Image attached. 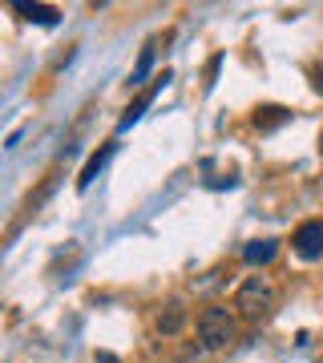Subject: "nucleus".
Masks as SVG:
<instances>
[{
    "instance_id": "10",
    "label": "nucleus",
    "mask_w": 323,
    "mask_h": 363,
    "mask_svg": "<svg viewBox=\"0 0 323 363\" xmlns=\"http://www.w3.org/2000/svg\"><path fill=\"white\" fill-rule=\"evenodd\" d=\"M150 65H154V45H146L142 57H138V69L129 73V85H142V77L150 73Z\"/></svg>"
},
{
    "instance_id": "4",
    "label": "nucleus",
    "mask_w": 323,
    "mask_h": 363,
    "mask_svg": "<svg viewBox=\"0 0 323 363\" xmlns=\"http://www.w3.org/2000/svg\"><path fill=\"white\" fill-rule=\"evenodd\" d=\"M166 81H170V73H162V77H154V85H150V89H142L138 97H133V105H129L126 117H121V130H129V125H133V121L146 113V109H150V101H154L158 93H162V85H166Z\"/></svg>"
},
{
    "instance_id": "1",
    "label": "nucleus",
    "mask_w": 323,
    "mask_h": 363,
    "mask_svg": "<svg viewBox=\"0 0 323 363\" xmlns=\"http://www.w3.org/2000/svg\"><path fill=\"white\" fill-rule=\"evenodd\" d=\"M234 307H239V315H243V319H263V315H271L275 286L267 283L263 274H251V279H243V283H239V291H234Z\"/></svg>"
},
{
    "instance_id": "3",
    "label": "nucleus",
    "mask_w": 323,
    "mask_h": 363,
    "mask_svg": "<svg viewBox=\"0 0 323 363\" xmlns=\"http://www.w3.org/2000/svg\"><path fill=\"white\" fill-rule=\"evenodd\" d=\"M291 250H295L303 262H319L323 259V218L299 222L295 234H291Z\"/></svg>"
},
{
    "instance_id": "6",
    "label": "nucleus",
    "mask_w": 323,
    "mask_h": 363,
    "mask_svg": "<svg viewBox=\"0 0 323 363\" xmlns=\"http://www.w3.org/2000/svg\"><path fill=\"white\" fill-rule=\"evenodd\" d=\"M13 13H21L25 21H33V25H57V21H61V13H57L53 4H28V0H13Z\"/></svg>"
},
{
    "instance_id": "7",
    "label": "nucleus",
    "mask_w": 323,
    "mask_h": 363,
    "mask_svg": "<svg viewBox=\"0 0 323 363\" xmlns=\"http://www.w3.org/2000/svg\"><path fill=\"white\" fill-rule=\"evenodd\" d=\"M114 150H117V145H102V150H97V154H93L89 162H85V169L77 174V190H89V186H93V178H97V174L105 169V162L114 157Z\"/></svg>"
},
{
    "instance_id": "12",
    "label": "nucleus",
    "mask_w": 323,
    "mask_h": 363,
    "mask_svg": "<svg viewBox=\"0 0 323 363\" xmlns=\"http://www.w3.org/2000/svg\"><path fill=\"white\" fill-rule=\"evenodd\" d=\"M93 363H121V359H117V355H109V351H97V359H93Z\"/></svg>"
},
{
    "instance_id": "5",
    "label": "nucleus",
    "mask_w": 323,
    "mask_h": 363,
    "mask_svg": "<svg viewBox=\"0 0 323 363\" xmlns=\"http://www.w3.org/2000/svg\"><path fill=\"white\" fill-rule=\"evenodd\" d=\"M291 109H283V105H263V109H255V117H251V125H255L258 133H271L279 130V125H287L291 121Z\"/></svg>"
},
{
    "instance_id": "11",
    "label": "nucleus",
    "mask_w": 323,
    "mask_h": 363,
    "mask_svg": "<svg viewBox=\"0 0 323 363\" xmlns=\"http://www.w3.org/2000/svg\"><path fill=\"white\" fill-rule=\"evenodd\" d=\"M311 85H315V93L323 97V65H315V69H311Z\"/></svg>"
},
{
    "instance_id": "9",
    "label": "nucleus",
    "mask_w": 323,
    "mask_h": 363,
    "mask_svg": "<svg viewBox=\"0 0 323 363\" xmlns=\"http://www.w3.org/2000/svg\"><path fill=\"white\" fill-rule=\"evenodd\" d=\"M182 323H186V311H182V303H166V311L158 315V335H178Z\"/></svg>"
},
{
    "instance_id": "2",
    "label": "nucleus",
    "mask_w": 323,
    "mask_h": 363,
    "mask_svg": "<svg viewBox=\"0 0 323 363\" xmlns=\"http://www.w3.org/2000/svg\"><path fill=\"white\" fill-rule=\"evenodd\" d=\"M234 315L226 307H207V311L198 315V343L207 351H222L234 343Z\"/></svg>"
},
{
    "instance_id": "8",
    "label": "nucleus",
    "mask_w": 323,
    "mask_h": 363,
    "mask_svg": "<svg viewBox=\"0 0 323 363\" xmlns=\"http://www.w3.org/2000/svg\"><path fill=\"white\" fill-rule=\"evenodd\" d=\"M275 255H279V242H275V238H255V242L243 247V259L251 262V267H263V262H271Z\"/></svg>"
}]
</instances>
